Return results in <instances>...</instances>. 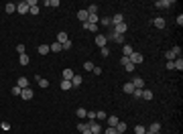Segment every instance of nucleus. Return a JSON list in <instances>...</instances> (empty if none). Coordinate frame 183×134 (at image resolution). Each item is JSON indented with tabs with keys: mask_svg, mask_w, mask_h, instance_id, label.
Returning a JSON list of instances; mask_svg holds the SVG:
<instances>
[{
	"mask_svg": "<svg viewBox=\"0 0 183 134\" xmlns=\"http://www.w3.org/2000/svg\"><path fill=\"white\" fill-rule=\"evenodd\" d=\"M85 10H87V14H98V6L96 4H89Z\"/></svg>",
	"mask_w": 183,
	"mask_h": 134,
	"instance_id": "obj_31",
	"label": "nucleus"
},
{
	"mask_svg": "<svg viewBox=\"0 0 183 134\" xmlns=\"http://www.w3.org/2000/svg\"><path fill=\"white\" fill-rule=\"evenodd\" d=\"M20 94H22V89H20L18 85H14V87H12V96H20Z\"/></svg>",
	"mask_w": 183,
	"mask_h": 134,
	"instance_id": "obj_42",
	"label": "nucleus"
},
{
	"mask_svg": "<svg viewBox=\"0 0 183 134\" xmlns=\"http://www.w3.org/2000/svg\"><path fill=\"white\" fill-rule=\"evenodd\" d=\"M130 83L134 85V89H145V79H143V77H139V75H136Z\"/></svg>",
	"mask_w": 183,
	"mask_h": 134,
	"instance_id": "obj_1",
	"label": "nucleus"
},
{
	"mask_svg": "<svg viewBox=\"0 0 183 134\" xmlns=\"http://www.w3.org/2000/svg\"><path fill=\"white\" fill-rule=\"evenodd\" d=\"M120 65H122V67L130 65V57H124V55H122V59H120Z\"/></svg>",
	"mask_w": 183,
	"mask_h": 134,
	"instance_id": "obj_36",
	"label": "nucleus"
},
{
	"mask_svg": "<svg viewBox=\"0 0 183 134\" xmlns=\"http://www.w3.org/2000/svg\"><path fill=\"white\" fill-rule=\"evenodd\" d=\"M73 75H75V73H73L71 69H63V79H67V81H71V79H73Z\"/></svg>",
	"mask_w": 183,
	"mask_h": 134,
	"instance_id": "obj_17",
	"label": "nucleus"
},
{
	"mask_svg": "<svg viewBox=\"0 0 183 134\" xmlns=\"http://www.w3.org/2000/svg\"><path fill=\"white\" fill-rule=\"evenodd\" d=\"M106 120H108V128H116V124L120 122V120H118L116 116H108Z\"/></svg>",
	"mask_w": 183,
	"mask_h": 134,
	"instance_id": "obj_10",
	"label": "nucleus"
},
{
	"mask_svg": "<svg viewBox=\"0 0 183 134\" xmlns=\"http://www.w3.org/2000/svg\"><path fill=\"white\" fill-rule=\"evenodd\" d=\"M171 4H173V0H157V2H155L157 8H169Z\"/></svg>",
	"mask_w": 183,
	"mask_h": 134,
	"instance_id": "obj_3",
	"label": "nucleus"
},
{
	"mask_svg": "<svg viewBox=\"0 0 183 134\" xmlns=\"http://www.w3.org/2000/svg\"><path fill=\"white\" fill-rule=\"evenodd\" d=\"M16 10H18L20 14H27V12H29V4H27V2H18V4H16Z\"/></svg>",
	"mask_w": 183,
	"mask_h": 134,
	"instance_id": "obj_6",
	"label": "nucleus"
},
{
	"mask_svg": "<svg viewBox=\"0 0 183 134\" xmlns=\"http://www.w3.org/2000/svg\"><path fill=\"white\" fill-rule=\"evenodd\" d=\"M27 4H29V2H27ZM29 12H31L33 16L39 14V6H37V4H29Z\"/></svg>",
	"mask_w": 183,
	"mask_h": 134,
	"instance_id": "obj_29",
	"label": "nucleus"
},
{
	"mask_svg": "<svg viewBox=\"0 0 183 134\" xmlns=\"http://www.w3.org/2000/svg\"><path fill=\"white\" fill-rule=\"evenodd\" d=\"M81 25H83L85 31H92V33H96V31H98V25H89V22H81Z\"/></svg>",
	"mask_w": 183,
	"mask_h": 134,
	"instance_id": "obj_20",
	"label": "nucleus"
},
{
	"mask_svg": "<svg viewBox=\"0 0 183 134\" xmlns=\"http://www.w3.org/2000/svg\"><path fill=\"white\" fill-rule=\"evenodd\" d=\"M102 25H106V27H110V25H112V20H110V18L106 16V18H102Z\"/></svg>",
	"mask_w": 183,
	"mask_h": 134,
	"instance_id": "obj_48",
	"label": "nucleus"
},
{
	"mask_svg": "<svg viewBox=\"0 0 183 134\" xmlns=\"http://www.w3.org/2000/svg\"><path fill=\"white\" fill-rule=\"evenodd\" d=\"M0 128H2V130H10V124H8V122H2V124H0Z\"/></svg>",
	"mask_w": 183,
	"mask_h": 134,
	"instance_id": "obj_50",
	"label": "nucleus"
},
{
	"mask_svg": "<svg viewBox=\"0 0 183 134\" xmlns=\"http://www.w3.org/2000/svg\"><path fill=\"white\" fill-rule=\"evenodd\" d=\"M171 51H173V55H175V57H181V47H173Z\"/></svg>",
	"mask_w": 183,
	"mask_h": 134,
	"instance_id": "obj_44",
	"label": "nucleus"
},
{
	"mask_svg": "<svg viewBox=\"0 0 183 134\" xmlns=\"http://www.w3.org/2000/svg\"><path fill=\"white\" fill-rule=\"evenodd\" d=\"M67 39H69V37H67V33H65V31L57 33V43H59V45H63V43H65Z\"/></svg>",
	"mask_w": 183,
	"mask_h": 134,
	"instance_id": "obj_14",
	"label": "nucleus"
},
{
	"mask_svg": "<svg viewBox=\"0 0 183 134\" xmlns=\"http://www.w3.org/2000/svg\"><path fill=\"white\" fill-rule=\"evenodd\" d=\"M155 98V94L151 92V89H143V100H147V102H151Z\"/></svg>",
	"mask_w": 183,
	"mask_h": 134,
	"instance_id": "obj_15",
	"label": "nucleus"
},
{
	"mask_svg": "<svg viewBox=\"0 0 183 134\" xmlns=\"http://www.w3.org/2000/svg\"><path fill=\"white\" fill-rule=\"evenodd\" d=\"M100 51H102V57H108V55H110V49H108V47H102Z\"/></svg>",
	"mask_w": 183,
	"mask_h": 134,
	"instance_id": "obj_46",
	"label": "nucleus"
},
{
	"mask_svg": "<svg viewBox=\"0 0 183 134\" xmlns=\"http://www.w3.org/2000/svg\"><path fill=\"white\" fill-rule=\"evenodd\" d=\"M37 81H39V85H41V87H49V81L45 79V77H41V75H37Z\"/></svg>",
	"mask_w": 183,
	"mask_h": 134,
	"instance_id": "obj_26",
	"label": "nucleus"
},
{
	"mask_svg": "<svg viewBox=\"0 0 183 134\" xmlns=\"http://www.w3.org/2000/svg\"><path fill=\"white\" fill-rule=\"evenodd\" d=\"M108 116H106V112H98V114H96V120L100 122V120H106Z\"/></svg>",
	"mask_w": 183,
	"mask_h": 134,
	"instance_id": "obj_38",
	"label": "nucleus"
},
{
	"mask_svg": "<svg viewBox=\"0 0 183 134\" xmlns=\"http://www.w3.org/2000/svg\"><path fill=\"white\" fill-rule=\"evenodd\" d=\"M116 132H118V134H124V132H126V124H124V122H118V124H116Z\"/></svg>",
	"mask_w": 183,
	"mask_h": 134,
	"instance_id": "obj_25",
	"label": "nucleus"
},
{
	"mask_svg": "<svg viewBox=\"0 0 183 134\" xmlns=\"http://www.w3.org/2000/svg\"><path fill=\"white\" fill-rule=\"evenodd\" d=\"M175 22H177V27H181V25H183V16H181V14H179V16H177V18H175Z\"/></svg>",
	"mask_w": 183,
	"mask_h": 134,
	"instance_id": "obj_49",
	"label": "nucleus"
},
{
	"mask_svg": "<svg viewBox=\"0 0 183 134\" xmlns=\"http://www.w3.org/2000/svg\"><path fill=\"white\" fill-rule=\"evenodd\" d=\"M87 128H89V124H83V122L77 124V130H79V132H83V130H87Z\"/></svg>",
	"mask_w": 183,
	"mask_h": 134,
	"instance_id": "obj_41",
	"label": "nucleus"
},
{
	"mask_svg": "<svg viewBox=\"0 0 183 134\" xmlns=\"http://www.w3.org/2000/svg\"><path fill=\"white\" fill-rule=\"evenodd\" d=\"M110 20H112V25L116 27V25H120V22H124V16L118 12V14H114V18H110Z\"/></svg>",
	"mask_w": 183,
	"mask_h": 134,
	"instance_id": "obj_12",
	"label": "nucleus"
},
{
	"mask_svg": "<svg viewBox=\"0 0 183 134\" xmlns=\"http://www.w3.org/2000/svg\"><path fill=\"white\" fill-rule=\"evenodd\" d=\"M75 114H77L79 118H85V116H87V112H85L83 108H77V112H75Z\"/></svg>",
	"mask_w": 183,
	"mask_h": 134,
	"instance_id": "obj_37",
	"label": "nucleus"
},
{
	"mask_svg": "<svg viewBox=\"0 0 183 134\" xmlns=\"http://www.w3.org/2000/svg\"><path fill=\"white\" fill-rule=\"evenodd\" d=\"M49 49H51V51H53V53H61V51H63V49H61V45H59V43H57V41H55V43H51V45H49Z\"/></svg>",
	"mask_w": 183,
	"mask_h": 134,
	"instance_id": "obj_16",
	"label": "nucleus"
},
{
	"mask_svg": "<svg viewBox=\"0 0 183 134\" xmlns=\"http://www.w3.org/2000/svg\"><path fill=\"white\" fill-rule=\"evenodd\" d=\"M49 51H51V49H49V45H39V53H41V55H47Z\"/></svg>",
	"mask_w": 183,
	"mask_h": 134,
	"instance_id": "obj_28",
	"label": "nucleus"
},
{
	"mask_svg": "<svg viewBox=\"0 0 183 134\" xmlns=\"http://www.w3.org/2000/svg\"><path fill=\"white\" fill-rule=\"evenodd\" d=\"M81 134H92V132H89V128H87V130H83V132H81Z\"/></svg>",
	"mask_w": 183,
	"mask_h": 134,
	"instance_id": "obj_52",
	"label": "nucleus"
},
{
	"mask_svg": "<svg viewBox=\"0 0 183 134\" xmlns=\"http://www.w3.org/2000/svg\"><path fill=\"white\" fill-rule=\"evenodd\" d=\"M126 22H120V25H116V27H114V33H118V35H124L126 33Z\"/></svg>",
	"mask_w": 183,
	"mask_h": 134,
	"instance_id": "obj_7",
	"label": "nucleus"
},
{
	"mask_svg": "<svg viewBox=\"0 0 183 134\" xmlns=\"http://www.w3.org/2000/svg\"><path fill=\"white\" fill-rule=\"evenodd\" d=\"M130 63H132V65L143 63V55H141V53H132V55H130Z\"/></svg>",
	"mask_w": 183,
	"mask_h": 134,
	"instance_id": "obj_4",
	"label": "nucleus"
},
{
	"mask_svg": "<svg viewBox=\"0 0 183 134\" xmlns=\"http://www.w3.org/2000/svg\"><path fill=\"white\" fill-rule=\"evenodd\" d=\"M16 51L22 55V53H25V45H22V43H18V45H16Z\"/></svg>",
	"mask_w": 183,
	"mask_h": 134,
	"instance_id": "obj_45",
	"label": "nucleus"
},
{
	"mask_svg": "<svg viewBox=\"0 0 183 134\" xmlns=\"http://www.w3.org/2000/svg\"><path fill=\"white\" fill-rule=\"evenodd\" d=\"M77 18H79L81 22H87V18H89V14H87V10H85V8H81V10L77 12Z\"/></svg>",
	"mask_w": 183,
	"mask_h": 134,
	"instance_id": "obj_8",
	"label": "nucleus"
},
{
	"mask_svg": "<svg viewBox=\"0 0 183 134\" xmlns=\"http://www.w3.org/2000/svg\"><path fill=\"white\" fill-rule=\"evenodd\" d=\"M173 69H179V71L183 69V59H181V57H177V59L173 61Z\"/></svg>",
	"mask_w": 183,
	"mask_h": 134,
	"instance_id": "obj_19",
	"label": "nucleus"
},
{
	"mask_svg": "<svg viewBox=\"0 0 183 134\" xmlns=\"http://www.w3.org/2000/svg\"><path fill=\"white\" fill-rule=\"evenodd\" d=\"M16 85H18L20 89H27V87H29V79H27V77H18Z\"/></svg>",
	"mask_w": 183,
	"mask_h": 134,
	"instance_id": "obj_9",
	"label": "nucleus"
},
{
	"mask_svg": "<svg viewBox=\"0 0 183 134\" xmlns=\"http://www.w3.org/2000/svg\"><path fill=\"white\" fill-rule=\"evenodd\" d=\"M71 85H73V87H79V85H81V75H73Z\"/></svg>",
	"mask_w": 183,
	"mask_h": 134,
	"instance_id": "obj_24",
	"label": "nucleus"
},
{
	"mask_svg": "<svg viewBox=\"0 0 183 134\" xmlns=\"http://www.w3.org/2000/svg\"><path fill=\"white\" fill-rule=\"evenodd\" d=\"M153 25H155L157 29H165V20H163L161 16H157V18H153Z\"/></svg>",
	"mask_w": 183,
	"mask_h": 134,
	"instance_id": "obj_11",
	"label": "nucleus"
},
{
	"mask_svg": "<svg viewBox=\"0 0 183 134\" xmlns=\"http://www.w3.org/2000/svg\"><path fill=\"white\" fill-rule=\"evenodd\" d=\"M96 45L102 49V47H106V45H108V39H106V37H102V35H96Z\"/></svg>",
	"mask_w": 183,
	"mask_h": 134,
	"instance_id": "obj_5",
	"label": "nucleus"
},
{
	"mask_svg": "<svg viewBox=\"0 0 183 134\" xmlns=\"http://www.w3.org/2000/svg\"><path fill=\"white\" fill-rule=\"evenodd\" d=\"M165 57H167V61H175V59H177V57L173 55V51H167V53H165Z\"/></svg>",
	"mask_w": 183,
	"mask_h": 134,
	"instance_id": "obj_40",
	"label": "nucleus"
},
{
	"mask_svg": "<svg viewBox=\"0 0 183 134\" xmlns=\"http://www.w3.org/2000/svg\"><path fill=\"white\" fill-rule=\"evenodd\" d=\"M122 53H124V57H130L134 51H132V47H130V45H124V47H122Z\"/></svg>",
	"mask_w": 183,
	"mask_h": 134,
	"instance_id": "obj_23",
	"label": "nucleus"
},
{
	"mask_svg": "<svg viewBox=\"0 0 183 134\" xmlns=\"http://www.w3.org/2000/svg\"><path fill=\"white\" fill-rule=\"evenodd\" d=\"M45 4H47V6H51V8H57L61 2H59V0H47V2H45Z\"/></svg>",
	"mask_w": 183,
	"mask_h": 134,
	"instance_id": "obj_33",
	"label": "nucleus"
},
{
	"mask_svg": "<svg viewBox=\"0 0 183 134\" xmlns=\"http://www.w3.org/2000/svg\"><path fill=\"white\" fill-rule=\"evenodd\" d=\"M132 96H134L136 100H141V98H143V89H134V92H132Z\"/></svg>",
	"mask_w": 183,
	"mask_h": 134,
	"instance_id": "obj_39",
	"label": "nucleus"
},
{
	"mask_svg": "<svg viewBox=\"0 0 183 134\" xmlns=\"http://www.w3.org/2000/svg\"><path fill=\"white\" fill-rule=\"evenodd\" d=\"M85 118H87L89 122H94V120H96V112H87V116H85Z\"/></svg>",
	"mask_w": 183,
	"mask_h": 134,
	"instance_id": "obj_43",
	"label": "nucleus"
},
{
	"mask_svg": "<svg viewBox=\"0 0 183 134\" xmlns=\"http://www.w3.org/2000/svg\"><path fill=\"white\" fill-rule=\"evenodd\" d=\"M149 132H161V124H159V122H153L151 128H149Z\"/></svg>",
	"mask_w": 183,
	"mask_h": 134,
	"instance_id": "obj_27",
	"label": "nucleus"
},
{
	"mask_svg": "<svg viewBox=\"0 0 183 134\" xmlns=\"http://www.w3.org/2000/svg\"><path fill=\"white\" fill-rule=\"evenodd\" d=\"M18 61H20V65H29V55H27V53H22V55L18 57Z\"/></svg>",
	"mask_w": 183,
	"mask_h": 134,
	"instance_id": "obj_30",
	"label": "nucleus"
},
{
	"mask_svg": "<svg viewBox=\"0 0 183 134\" xmlns=\"http://www.w3.org/2000/svg\"><path fill=\"white\" fill-rule=\"evenodd\" d=\"M87 124H89V132H92V134H100V132H102L100 122H96V120H94V122H87Z\"/></svg>",
	"mask_w": 183,
	"mask_h": 134,
	"instance_id": "obj_2",
	"label": "nucleus"
},
{
	"mask_svg": "<svg viewBox=\"0 0 183 134\" xmlns=\"http://www.w3.org/2000/svg\"><path fill=\"white\" fill-rule=\"evenodd\" d=\"M155 134H161V132H155Z\"/></svg>",
	"mask_w": 183,
	"mask_h": 134,
	"instance_id": "obj_53",
	"label": "nucleus"
},
{
	"mask_svg": "<svg viewBox=\"0 0 183 134\" xmlns=\"http://www.w3.org/2000/svg\"><path fill=\"white\" fill-rule=\"evenodd\" d=\"M104 134H118V132H116V128H108Z\"/></svg>",
	"mask_w": 183,
	"mask_h": 134,
	"instance_id": "obj_51",
	"label": "nucleus"
},
{
	"mask_svg": "<svg viewBox=\"0 0 183 134\" xmlns=\"http://www.w3.org/2000/svg\"><path fill=\"white\" fill-rule=\"evenodd\" d=\"M61 49H63V51H69V49H71V41L67 39V41H65V43L61 45Z\"/></svg>",
	"mask_w": 183,
	"mask_h": 134,
	"instance_id": "obj_35",
	"label": "nucleus"
},
{
	"mask_svg": "<svg viewBox=\"0 0 183 134\" xmlns=\"http://www.w3.org/2000/svg\"><path fill=\"white\" fill-rule=\"evenodd\" d=\"M145 132H147L145 126H141V124H139V126H134V134H145Z\"/></svg>",
	"mask_w": 183,
	"mask_h": 134,
	"instance_id": "obj_34",
	"label": "nucleus"
},
{
	"mask_svg": "<svg viewBox=\"0 0 183 134\" xmlns=\"http://www.w3.org/2000/svg\"><path fill=\"white\" fill-rule=\"evenodd\" d=\"M134 67H136V65H132V63H130V65H126V67H124V71H128V73H132V71H134Z\"/></svg>",
	"mask_w": 183,
	"mask_h": 134,
	"instance_id": "obj_47",
	"label": "nucleus"
},
{
	"mask_svg": "<svg viewBox=\"0 0 183 134\" xmlns=\"http://www.w3.org/2000/svg\"><path fill=\"white\" fill-rule=\"evenodd\" d=\"M4 10H6L8 14H12V12L16 10V4H14V2H6V6H4Z\"/></svg>",
	"mask_w": 183,
	"mask_h": 134,
	"instance_id": "obj_21",
	"label": "nucleus"
},
{
	"mask_svg": "<svg viewBox=\"0 0 183 134\" xmlns=\"http://www.w3.org/2000/svg\"><path fill=\"white\" fill-rule=\"evenodd\" d=\"M94 67H96V65L92 63V61H85V63H83V69H85V71H94Z\"/></svg>",
	"mask_w": 183,
	"mask_h": 134,
	"instance_id": "obj_32",
	"label": "nucleus"
},
{
	"mask_svg": "<svg viewBox=\"0 0 183 134\" xmlns=\"http://www.w3.org/2000/svg\"><path fill=\"white\" fill-rule=\"evenodd\" d=\"M59 87H61V89H63V92H67V89H71V87H73V85H71V81H67V79H63V81H61V85H59Z\"/></svg>",
	"mask_w": 183,
	"mask_h": 134,
	"instance_id": "obj_22",
	"label": "nucleus"
},
{
	"mask_svg": "<svg viewBox=\"0 0 183 134\" xmlns=\"http://www.w3.org/2000/svg\"><path fill=\"white\" fill-rule=\"evenodd\" d=\"M122 92H124V94H132V92H134V85H132L130 81L124 83V85H122Z\"/></svg>",
	"mask_w": 183,
	"mask_h": 134,
	"instance_id": "obj_18",
	"label": "nucleus"
},
{
	"mask_svg": "<svg viewBox=\"0 0 183 134\" xmlns=\"http://www.w3.org/2000/svg\"><path fill=\"white\" fill-rule=\"evenodd\" d=\"M20 98H22V100H31V98H33V89H31V87H27V89H22V94H20Z\"/></svg>",
	"mask_w": 183,
	"mask_h": 134,
	"instance_id": "obj_13",
	"label": "nucleus"
}]
</instances>
